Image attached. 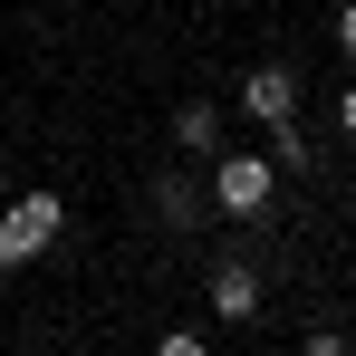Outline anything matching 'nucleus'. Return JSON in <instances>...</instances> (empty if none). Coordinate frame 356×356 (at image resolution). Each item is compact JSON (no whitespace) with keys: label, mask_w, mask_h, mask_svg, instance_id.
<instances>
[{"label":"nucleus","mask_w":356,"mask_h":356,"mask_svg":"<svg viewBox=\"0 0 356 356\" xmlns=\"http://www.w3.org/2000/svg\"><path fill=\"white\" fill-rule=\"evenodd\" d=\"M154 356H212V347H202V337H183V327H174V337H154Z\"/></svg>","instance_id":"8"},{"label":"nucleus","mask_w":356,"mask_h":356,"mask_svg":"<svg viewBox=\"0 0 356 356\" xmlns=\"http://www.w3.org/2000/svg\"><path fill=\"white\" fill-rule=\"evenodd\" d=\"M154 212H164V222H174V232H193V222H202V212H212V193H202V183H164V193H154Z\"/></svg>","instance_id":"5"},{"label":"nucleus","mask_w":356,"mask_h":356,"mask_svg":"<svg viewBox=\"0 0 356 356\" xmlns=\"http://www.w3.org/2000/svg\"><path fill=\"white\" fill-rule=\"evenodd\" d=\"M58 222H67L58 193H19V202L0 212V260H10V270H19V260H39V250L58 241Z\"/></svg>","instance_id":"1"},{"label":"nucleus","mask_w":356,"mask_h":356,"mask_svg":"<svg viewBox=\"0 0 356 356\" xmlns=\"http://www.w3.org/2000/svg\"><path fill=\"white\" fill-rule=\"evenodd\" d=\"M337 125H347V135H356V87H347V97H337Z\"/></svg>","instance_id":"10"},{"label":"nucleus","mask_w":356,"mask_h":356,"mask_svg":"<svg viewBox=\"0 0 356 356\" xmlns=\"http://www.w3.org/2000/svg\"><path fill=\"white\" fill-rule=\"evenodd\" d=\"M270 164H260V154H212V183H202V193H212V212H250V222H260V212H270Z\"/></svg>","instance_id":"2"},{"label":"nucleus","mask_w":356,"mask_h":356,"mask_svg":"<svg viewBox=\"0 0 356 356\" xmlns=\"http://www.w3.org/2000/svg\"><path fill=\"white\" fill-rule=\"evenodd\" d=\"M337 49H347V58H356V0H347V10H337Z\"/></svg>","instance_id":"9"},{"label":"nucleus","mask_w":356,"mask_h":356,"mask_svg":"<svg viewBox=\"0 0 356 356\" xmlns=\"http://www.w3.org/2000/svg\"><path fill=\"white\" fill-rule=\"evenodd\" d=\"M174 145H183V154H222V106H183Z\"/></svg>","instance_id":"6"},{"label":"nucleus","mask_w":356,"mask_h":356,"mask_svg":"<svg viewBox=\"0 0 356 356\" xmlns=\"http://www.w3.org/2000/svg\"><path fill=\"white\" fill-rule=\"evenodd\" d=\"M212 318H260V270H250V260H222V270H212Z\"/></svg>","instance_id":"4"},{"label":"nucleus","mask_w":356,"mask_h":356,"mask_svg":"<svg viewBox=\"0 0 356 356\" xmlns=\"http://www.w3.org/2000/svg\"><path fill=\"white\" fill-rule=\"evenodd\" d=\"M241 106H250L260 125H289V116H298V77H289L280 58H270V67H250V87H241Z\"/></svg>","instance_id":"3"},{"label":"nucleus","mask_w":356,"mask_h":356,"mask_svg":"<svg viewBox=\"0 0 356 356\" xmlns=\"http://www.w3.org/2000/svg\"><path fill=\"white\" fill-rule=\"evenodd\" d=\"M0 280H10V260H0Z\"/></svg>","instance_id":"11"},{"label":"nucleus","mask_w":356,"mask_h":356,"mask_svg":"<svg viewBox=\"0 0 356 356\" xmlns=\"http://www.w3.org/2000/svg\"><path fill=\"white\" fill-rule=\"evenodd\" d=\"M298 356H356V347H347V337H337V327H318V337H308V347H298Z\"/></svg>","instance_id":"7"}]
</instances>
